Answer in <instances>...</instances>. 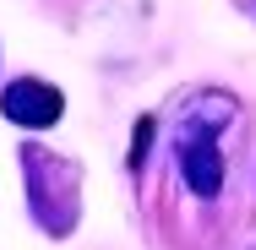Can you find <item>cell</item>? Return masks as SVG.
<instances>
[{
    "instance_id": "1",
    "label": "cell",
    "mask_w": 256,
    "mask_h": 250,
    "mask_svg": "<svg viewBox=\"0 0 256 250\" xmlns=\"http://www.w3.org/2000/svg\"><path fill=\"white\" fill-rule=\"evenodd\" d=\"M234 114V98L212 93V98H191L180 109V174L196 196H218L224 191V152H218V125Z\"/></svg>"
},
{
    "instance_id": "2",
    "label": "cell",
    "mask_w": 256,
    "mask_h": 250,
    "mask_svg": "<svg viewBox=\"0 0 256 250\" xmlns=\"http://www.w3.org/2000/svg\"><path fill=\"white\" fill-rule=\"evenodd\" d=\"M0 109H6V120L11 125H54L60 114H66V98H60V87L54 82H38V76H22V82H11L6 93H0Z\"/></svg>"
},
{
    "instance_id": "3",
    "label": "cell",
    "mask_w": 256,
    "mask_h": 250,
    "mask_svg": "<svg viewBox=\"0 0 256 250\" xmlns=\"http://www.w3.org/2000/svg\"><path fill=\"white\" fill-rule=\"evenodd\" d=\"M148 142H153V120H136V152H131V163L148 158Z\"/></svg>"
}]
</instances>
